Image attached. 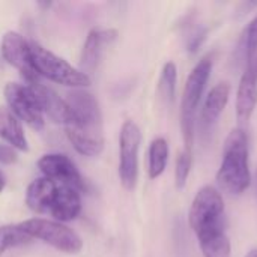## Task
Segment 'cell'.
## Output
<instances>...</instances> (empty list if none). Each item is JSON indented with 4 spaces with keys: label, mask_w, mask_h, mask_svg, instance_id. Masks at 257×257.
Segmentation results:
<instances>
[{
    "label": "cell",
    "mask_w": 257,
    "mask_h": 257,
    "mask_svg": "<svg viewBox=\"0 0 257 257\" xmlns=\"http://www.w3.org/2000/svg\"><path fill=\"white\" fill-rule=\"evenodd\" d=\"M29 86H32L42 108V113L47 114L54 123L66 125V122L69 120V107L66 104V99L60 98L51 87H47L42 83Z\"/></svg>",
    "instance_id": "13"
},
{
    "label": "cell",
    "mask_w": 257,
    "mask_h": 257,
    "mask_svg": "<svg viewBox=\"0 0 257 257\" xmlns=\"http://www.w3.org/2000/svg\"><path fill=\"white\" fill-rule=\"evenodd\" d=\"M257 105V78L242 74L236 92V120L239 128L248 123Z\"/></svg>",
    "instance_id": "15"
},
{
    "label": "cell",
    "mask_w": 257,
    "mask_h": 257,
    "mask_svg": "<svg viewBox=\"0 0 257 257\" xmlns=\"http://www.w3.org/2000/svg\"><path fill=\"white\" fill-rule=\"evenodd\" d=\"M176 81H178V68L175 62H166L161 74H160V81H158V90L161 98L172 104L175 99V92H176Z\"/></svg>",
    "instance_id": "21"
},
{
    "label": "cell",
    "mask_w": 257,
    "mask_h": 257,
    "mask_svg": "<svg viewBox=\"0 0 257 257\" xmlns=\"http://www.w3.org/2000/svg\"><path fill=\"white\" fill-rule=\"evenodd\" d=\"M191 164H193L191 151L184 148V151L178 155L176 167H175V184L178 190H182L187 185V181L191 172Z\"/></svg>",
    "instance_id": "23"
},
{
    "label": "cell",
    "mask_w": 257,
    "mask_h": 257,
    "mask_svg": "<svg viewBox=\"0 0 257 257\" xmlns=\"http://www.w3.org/2000/svg\"><path fill=\"white\" fill-rule=\"evenodd\" d=\"M169 161V143L163 137H157L152 140L149 146V164H148V175L151 179L160 178Z\"/></svg>",
    "instance_id": "19"
},
{
    "label": "cell",
    "mask_w": 257,
    "mask_h": 257,
    "mask_svg": "<svg viewBox=\"0 0 257 257\" xmlns=\"http://www.w3.org/2000/svg\"><path fill=\"white\" fill-rule=\"evenodd\" d=\"M245 47V74L257 78V15L244 32Z\"/></svg>",
    "instance_id": "20"
},
{
    "label": "cell",
    "mask_w": 257,
    "mask_h": 257,
    "mask_svg": "<svg viewBox=\"0 0 257 257\" xmlns=\"http://www.w3.org/2000/svg\"><path fill=\"white\" fill-rule=\"evenodd\" d=\"M30 238L20 229V226H2L0 227V256L14 247L29 242Z\"/></svg>",
    "instance_id": "22"
},
{
    "label": "cell",
    "mask_w": 257,
    "mask_h": 257,
    "mask_svg": "<svg viewBox=\"0 0 257 257\" xmlns=\"http://www.w3.org/2000/svg\"><path fill=\"white\" fill-rule=\"evenodd\" d=\"M142 131L134 120H125L119 134V178L125 190L131 191L139 179V151Z\"/></svg>",
    "instance_id": "7"
},
{
    "label": "cell",
    "mask_w": 257,
    "mask_h": 257,
    "mask_svg": "<svg viewBox=\"0 0 257 257\" xmlns=\"http://www.w3.org/2000/svg\"><path fill=\"white\" fill-rule=\"evenodd\" d=\"M18 157L14 151V148H11L9 145H0V164L5 166H11L14 163H17Z\"/></svg>",
    "instance_id": "25"
},
{
    "label": "cell",
    "mask_w": 257,
    "mask_h": 257,
    "mask_svg": "<svg viewBox=\"0 0 257 257\" xmlns=\"http://www.w3.org/2000/svg\"><path fill=\"white\" fill-rule=\"evenodd\" d=\"M0 137L14 149L29 151L23 125L8 107H0Z\"/></svg>",
    "instance_id": "17"
},
{
    "label": "cell",
    "mask_w": 257,
    "mask_h": 257,
    "mask_svg": "<svg viewBox=\"0 0 257 257\" xmlns=\"http://www.w3.org/2000/svg\"><path fill=\"white\" fill-rule=\"evenodd\" d=\"M2 54L3 59L18 69L21 77L29 83V84H38L39 75L33 66L32 56H30V45L29 42L17 32H6L2 38Z\"/></svg>",
    "instance_id": "9"
},
{
    "label": "cell",
    "mask_w": 257,
    "mask_h": 257,
    "mask_svg": "<svg viewBox=\"0 0 257 257\" xmlns=\"http://www.w3.org/2000/svg\"><path fill=\"white\" fill-rule=\"evenodd\" d=\"M5 99L11 113L30 128L41 131L45 125L44 113L32 86L8 83L5 86Z\"/></svg>",
    "instance_id": "8"
},
{
    "label": "cell",
    "mask_w": 257,
    "mask_h": 257,
    "mask_svg": "<svg viewBox=\"0 0 257 257\" xmlns=\"http://www.w3.org/2000/svg\"><path fill=\"white\" fill-rule=\"evenodd\" d=\"M81 212V197L80 191L68 185H57L54 199L50 206V215L59 223H66L75 220Z\"/></svg>",
    "instance_id": "12"
},
{
    "label": "cell",
    "mask_w": 257,
    "mask_h": 257,
    "mask_svg": "<svg viewBox=\"0 0 257 257\" xmlns=\"http://www.w3.org/2000/svg\"><path fill=\"white\" fill-rule=\"evenodd\" d=\"M117 39V30L116 29H93L87 33V38L84 41L81 56H80V66L81 72L90 74L93 72L99 60L102 57V53L105 47L113 44Z\"/></svg>",
    "instance_id": "11"
},
{
    "label": "cell",
    "mask_w": 257,
    "mask_h": 257,
    "mask_svg": "<svg viewBox=\"0 0 257 257\" xmlns=\"http://www.w3.org/2000/svg\"><path fill=\"white\" fill-rule=\"evenodd\" d=\"M188 221L197 238L224 230V200L220 190L202 187L193 199Z\"/></svg>",
    "instance_id": "4"
},
{
    "label": "cell",
    "mask_w": 257,
    "mask_h": 257,
    "mask_svg": "<svg viewBox=\"0 0 257 257\" xmlns=\"http://www.w3.org/2000/svg\"><path fill=\"white\" fill-rule=\"evenodd\" d=\"M29 45H30L32 62L39 77L48 78L50 81L72 89H84L90 86L92 83L90 77L81 72V69L74 68L65 59L56 56L53 51L44 48L36 42H29Z\"/></svg>",
    "instance_id": "5"
},
{
    "label": "cell",
    "mask_w": 257,
    "mask_h": 257,
    "mask_svg": "<svg viewBox=\"0 0 257 257\" xmlns=\"http://www.w3.org/2000/svg\"><path fill=\"white\" fill-rule=\"evenodd\" d=\"M206 35H208V29L206 27H196L191 35L188 36V41H187V50L194 54L199 51V48L202 47V44L205 42L206 39Z\"/></svg>",
    "instance_id": "24"
},
{
    "label": "cell",
    "mask_w": 257,
    "mask_h": 257,
    "mask_svg": "<svg viewBox=\"0 0 257 257\" xmlns=\"http://www.w3.org/2000/svg\"><path fill=\"white\" fill-rule=\"evenodd\" d=\"M69 120L65 125L68 140L84 157H98L104 149L102 114L96 98L84 89H72L66 95Z\"/></svg>",
    "instance_id": "1"
},
{
    "label": "cell",
    "mask_w": 257,
    "mask_h": 257,
    "mask_svg": "<svg viewBox=\"0 0 257 257\" xmlns=\"http://www.w3.org/2000/svg\"><path fill=\"white\" fill-rule=\"evenodd\" d=\"M211 71H212V56L208 54L197 62V65L190 72L187 83L184 86L182 99H181V131H182L185 149L190 151L194 143L197 107L202 101L203 90L209 80Z\"/></svg>",
    "instance_id": "3"
},
{
    "label": "cell",
    "mask_w": 257,
    "mask_h": 257,
    "mask_svg": "<svg viewBox=\"0 0 257 257\" xmlns=\"http://www.w3.org/2000/svg\"><path fill=\"white\" fill-rule=\"evenodd\" d=\"M197 239L203 257H230L232 247L226 230L214 232Z\"/></svg>",
    "instance_id": "18"
},
{
    "label": "cell",
    "mask_w": 257,
    "mask_h": 257,
    "mask_svg": "<svg viewBox=\"0 0 257 257\" xmlns=\"http://www.w3.org/2000/svg\"><path fill=\"white\" fill-rule=\"evenodd\" d=\"M5 185H6V179H5V176H3V173L0 172V193L3 191V188H5Z\"/></svg>",
    "instance_id": "26"
},
{
    "label": "cell",
    "mask_w": 257,
    "mask_h": 257,
    "mask_svg": "<svg viewBox=\"0 0 257 257\" xmlns=\"http://www.w3.org/2000/svg\"><path fill=\"white\" fill-rule=\"evenodd\" d=\"M38 167L42 172L44 178H48L56 184L60 182V185L72 187L77 191L86 190L84 181L77 166L69 157L63 154H47L41 157L38 161Z\"/></svg>",
    "instance_id": "10"
},
{
    "label": "cell",
    "mask_w": 257,
    "mask_h": 257,
    "mask_svg": "<svg viewBox=\"0 0 257 257\" xmlns=\"http://www.w3.org/2000/svg\"><path fill=\"white\" fill-rule=\"evenodd\" d=\"M57 184L48 178L35 179L26 191V205L38 214H48L54 199Z\"/></svg>",
    "instance_id": "16"
},
{
    "label": "cell",
    "mask_w": 257,
    "mask_h": 257,
    "mask_svg": "<svg viewBox=\"0 0 257 257\" xmlns=\"http://www.w3.org/2000/svg\"><path fill=\"white\" fill-rule=\"evenodd\" d=\"M248 166V136L244 128H235L229 133L224 146L217 184L229 196H241L251 185Z\"/></svg>",
    "instance_id": "2"
},
{
    "label": "cell",
    "mask_w": 257,
    "mask_h": 257,
    "mask_svg": "<svg viewBox=\"0 0 257 257\" xmlns=\"http://www.w3.org/2000/svg\"><path fill=\"white\" fill-rule=\"evenodd\" d=\"M245 257H257V248H253V250H250L247 254H245Z\"/></svg>",
    "instance_id": "27"
},
{
    "label": "cell",
    "mask_w": 257,
    "mask_h": 257,
    "mask_svg": "<svg viewBox=\"0 0 257 257\" xmlns=\"http://www.w3.org/2000/svg\"><path fill=\"white\" fill-rule=\"evenodd\" d=\"M18 226L30 239H39L59 251L77 254L83 248V241L80 235L59 221L30 218L20 223Z\"/></svg>",
    "instance_id": "6"
},
{
    "label": "cell",
    "mask_w": 257,
    "mask_h": 257,
    "mask_svg": "<svg viewBox=\"0 0 257 257\" xmlns=\"http://www.w3.org/2000/svg\"><path fill=\"white\" fill-rule=\"evenodd\" d=\"M230 96V84L227 81H221L215 84L206 95V99L203 102L200 120L203 128H211L215 125L221 113L224 111Z\"/></svg>",
    "instance_id": "14"
},
{
    "label": "cell",
    "mask_w": 257,
    "mask_h": 257,
    "mask_svg": "<svg viewBox=\"0 0 257 257\" xmlns=\"http://www.w3.org/2000/svg\"><path fill=\"white\" fill-rule=\"evenodd\" d=\"M254 191H256V197H257V172H256V176H254Z\"/></svg>",
    "instance_id": "28"
}]
</instances>
